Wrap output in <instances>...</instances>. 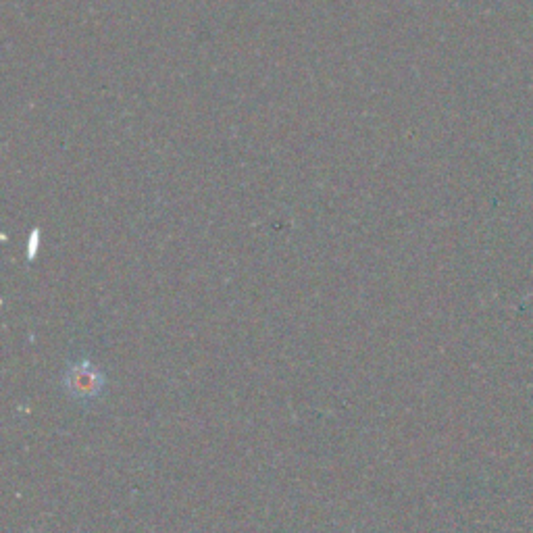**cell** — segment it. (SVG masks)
<instances>
[{"instance_id":"cell-1","label":"cell","mask_w":533,"mask_h":533,"mask_svg":"<svg viewBox=\"0 0 533 533\" xmlns=\"http://www.w3.org/2000/svg\"><path fill=\"white\" fill-rule=\"evenodd\" d=\"M63 388L65 392L80 400V402H94L107 390V377L92 361L82 359L69 365L63 375Z\"/></svg>"}]
</instances>
